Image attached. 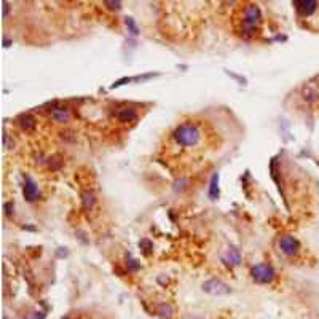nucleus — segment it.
<instances>
[{"instance_id":"7","label":"nucleus","mask_w":319,"mask_h":319,"mask_svg":"<svg viewBox=\"0 0 319 319\" xmlns=\"http://www.w3.org/2000/svg\"><path fill=\"white\" fill-rule=\"evenodd\" d=\"M50 117L58 123H67V122H70L72 113L69 109H65V107H56V109H53L50 112Z\"/></svg>"},{"instance_id":"2","label":"nucleus","mask_w":319,"mask_h":319,"mask_svg":"<svg viewBox=\"0 0 319 319\" xmlns=\"http://www.w3.org/2000/svg\"><path fill=\"white\" fill-rule=\"evenodd\" d=\"M239 22H241L239 31L243 32V35H254L262 22L260 8H258L255 3L244 5V8L241 11V21Z\"/></svg>"},{"instance_id":"1","label":"nucleus","mask_w":319,"mask_h":319,"mask_svg":"<svg viewBox=\"0 0 319 319\" xmlns=\"http://www.w3.org/2000/svg\"><path fill=\"white\" fill-rule=\"evenodd\" d=\"M172 139L180 147H195L201 139V129L195 123H182L172 131Z\"/></svg>"},{"instance_id":"3","label":"nucleus","mask_w":319,"mask_h":319,"mask_svg":"<svg viewBox=\"0 0 319 319\" xmlns=\"http://www.w3.org/2000/svg\"><path fill=\"white\" fill-rule=\"evenodd\" d=\"M251 276H252V279L260 282V284H268V282H272L275 279V270L272 265L258 263L255 267H252Z\"/></svg>"},{"instance_id":"13","label":"nucleus","mask_w":319,"mask_h":319,"mask_svg":"<svg viewBox=\"0 0 319 319\" xmlns=\"http://www.w3.org/2000/svg\"><path fill=\"white\" fill-rule=\"evenodd\" d=\"M82 201H83V206L85 208H91L94 204V195L91 193V191H83Z\"/></svg>"},{"instance_id":"10","label":"nucleus","mask_w":319,"mask_h":319,"mask_svg":"<svg viewBox=\"0 0 319 319\" xmlns=\"http://www.w3.org/2000/svg\"><path fill=\"white\" fill-rule=\"evenodd\" d=\"M224 260L228 263V260H232L230 263H233V265H238L239 263V260H241V255H239V252L234 249V248H230L227 251V254L224 255Z\"/></svg>"},{"instance_id":"4","label":"nucleus","mask_w":319,"mask_h":319,"mask_svg":"<svg viewBox=\"0 0 319 319\" xmlns=\"http://www.w3.org/2000/svg\"><path fill=\"white\" fill-rule=\"evenodd\" d=\"M294 7H296V11L300 18L310 20L319 11V2H315V0H297V2H294Z\"/></svg>"},{"instance_id":"5","label":"nucleus","mask_w":319,"mask_h":319,"mask_svg":"<svg viewBox=\"0 0 319 319\" xmlns=\"http://www.w3.org/2000/svg\"><path fill=\"white\" fill-rule=\"evenodd\" d=\"M279 248L286 255H296L298 252V249H300V244L294 236H291V234H286V236H282L279 239Z\"/></svg>"},{"instance_id":"9","label":"nucleus","mask_w":319,"mask_h":319,"mask_svg":"<svg viewBox=\"0 0 319 319\" xmlns=\"http://www.w3.org/2000/svg\"><path fill=\"white\" fill-rule=\"evenodd\" d=\"M136 110L134 109H131V107H120V109L117 110V118L120 120V122H132V120H136Z\"/></svg>"},{"instance_id":"6","label":"nucleus","mask_w":319,"mask_h":319,"mask_svg":"<svg viewBox=\"0 0 319 319\" xmlns=\"http://www.w3.org/2000/svg\"><path fill=\"white\" fill-rule=\"evenodd\" d=\"M203 289L208 294H213V296H224V294L230 292V287H228L227 284H224L222 281H217V279H211L208 282H204Z\"/></svg>"},{"instance_id":"14","label":"nucleus","mask_w":319,"mask_h":319,"mask_svg":"<svg viewBox=\"0 0 319 319\" xmlns=\"http://www.w3.org/2000/svg\"><path fill=\"white\" fill-rule=\"evenodd\" d=\"M161 316L168 318V319L171 318V308H170V306H163V308H161Z\"/></svg>"},{"instance_id":"12","label":"nucleus","mask_w":319,"mask_h":319,"mask_svg":"<svg viewBox=\"0 0 319 319\" xmlns=\"http://www.w3.org/2000/svg\"><path fill=\"white\" fill-rule=\"evenodd\" d=\"M20 120H21V122H20L21 126H22L24 129H27V131H29V129H32L34 126H35V120H34L31 115H22Z\"/></svg>"},{"instance_id":"15","label":"nucleus","mask_w":319,"mask_h":319,"mask_svg":"<svg viewBox=\"0 0 319 319\" xmlns=\"http://www.w3.org/2000/svg\"><path fill=\"white\" fill-rule=\"evenodd\" d=\"M65 319H67V318H65Z\"/></svg>"},{"instance_id":"11","label":"nucleus","mask_w":319,"mask_h":319,"mask_svg":"<svg viewBox=\"0 0 319 319\" xmlns=\"http://www.w3.org/2000/svg\"><path fill=\"white\" fill-rule=\"evenodd\" d=\"M217 180H219V176L217 174H214L213 176V180H211V190H209V195L213 200L219 196V187H217Z\"/></svg>"},{"instance_id":"8","label":"nucleus","mask_w":319,"mask_h":319,"mask_svg":"<svg viewBox=\"0 0 319 319\" xmlns=\"http://www.w3.org/2000/svg\"><path fill=\"white\" fill-rule=\"evenodd\" d=\"M24 196H26L27 201L37 200V196H39V189H37V185L34 184V180L31 177H27L26 182H24Z\"/></svg>"}]
</instances>
